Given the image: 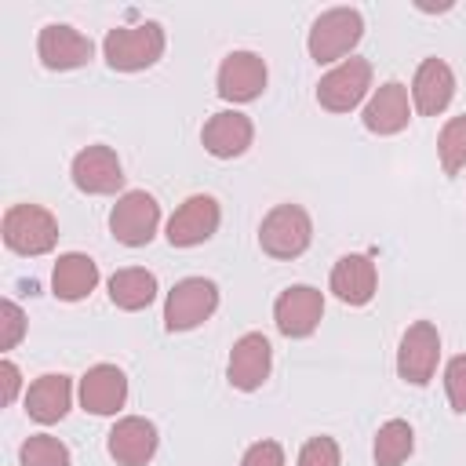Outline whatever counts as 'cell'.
<instances>
[{"instance_id": "cell-20", "label": "cell", "mask_w": 466, "mask_h": 466, "mask_svg": "<svg viewBox=\"0 0 466 466\" xmlns=\"http://www.w3.org/2000/svg\"><path fill=\"white\" fill-rule=\"evenodd\" d=\"M375 262L368 255H342L331 269V291L346 306H364L375 299Z\"/></svg>"}, {"instance_id": "cell-5", "label": "cell", "mask_w": 466, "mask_h": 466, "mask_svg": "<svg viewBox=\"0 0 466 466\" xmlns=\"http://www.w3.org/2000/svg\"><path fill=\"white\" fill-rule=\"evenodd\" d=\"M218 306V288L208 277H186L167 291L164 302V328L167 331H189L204 324Z\"/></svg>"}, {"instance_id": "cell-29", "label": "cell", "mask_w": 466, "mask_h": 466, "mask_svg": "<svg viewBox=\"0 0 466 466\" xmlns=\"http://www.w3.org/2000/svg\"><path fill=\"white\" fill-rule=\"evenodd\" d=\"M0 324H4V331H0V350H15V342L25 335V313H22L11 299L0 302Z\"/></svg>"}, {"instance_id": "cell-15", "label": "cell", "mask_w": 466, "mask_h": 466, "mask_svg": "<svg viewBox=\"0 0 466 466\" xmlns=\"http://www.w3.org/2000/svg\"><path fill=\"white\" fill-rule=\"evenodd\" d=\"M36 55H40V62L47 69H76V66H84L95 55V44L80 29L62 25V22H51V25L40 29Z\"/></svg>"}, {"instance_id": "cell-10", "label": "cell", "mask_w": 466, "mask_h": 466, "mask_svg": "<svg viewBox=\"0 0 466 466\" xmlns=\"http://www.w3.org/2000/svg\"><path fill=\"white\" fill-rule=\"evenodd\" d=\"M320 317H324V295L309 284H291L273 302V320H277L280 335H288V339L313 335Z\"/></svg>"}, {"instance_id": "cell-24", "label": "cell", "mask_w": 466, "mask_h": 466, "mask_svg": "<svg viewBox=\"0 0 466 466\" xmlns=\"http://www.w3.org/2000/svg\"><path fill=\"white\" fill-rule=\"evenodd\" d=\"M415 448V433L404 419H390L375 433V466H400Z\"/></svg>"}, {"instance_id": "cell-12", "label": "cell", "mask_w": 466, "mask_h": 466, "mask_svg": "<svg viewBox=\"0 0 466 466\" xmlns=\"http://www.w3.org/2000/svg\"><path fill=\"white\" fill-rule=\"evenodd\" d=\"M266 87V62L255 51H229L218 66V95L226 102H251Z\"/></svg>"}, {"instance_id": "cell-30", "label": "cell", "mask_w": 466, "mask_h": 466, "mask_svg": "<svg viewBox=\"0 0 466 466\" xmlns=\"http://www.w3.org/2000/svg\"><path fill=\"white\" fill-rule=\"evenodd\" d=\"M240 466H284V448L277 441H255L244 451Z\"/></svg>"}, {"instance_id": "cell-9", "label": "cell", "mask_w": 466, "mask_h": 466, "mask_svg": "<svg viewBox=\"0 0 466 466\" xmlns=\"http://www.w3.org/2000/svg\"><path fill=\"white\" fill-rule=\"evenodd\" d=\"M218 200L211 193H193L178 204V211L167 218V244L171 248H193L204 244L208 237H215L218 229Z\"/></svg>"}, {"instance_id": "cell-14", "label": "cell", "mask_w": 466, "mask_h": 466, "mask_svg": "<svg viewBox=\"0 0 466 466\" xmlns=\"http://www.w3.org/2000/svg\"><path fill=\"white\" fill-rule=\"evenodd\" d=\"M157 426L142 415H124L113 430H109V455L116 459V466H146L157 455Z\"/></svg>"}, {"instance_id": "cell-31", "label": "cell", "mask_w": 466, "mask_h": 466, "mask_svg": "<svg viewBox=\"0 0 466 466\" xmlns=\"http://www.w3.org/2000/svg\"><path fill=\"white\" fill-rule=\"evenodd\" d=\"M0 382H4L0 400H4V404H11V400L18 397V386H22V371L15 368V360H0Z\"/></svg>"}, {"instance_id": "cell-16", "label": "cell", "mask_w": 466, "mask_h": 466, "mask_svg": "<svg viewBox=\"0 0 466 466\" xmlns=\"http://www.w3.org/2000/svg\"><path fill=\"white\" fill-rule=\"evenodd\" d=\"M127 400V379L116 364H95L80 379V404L91 415H116Z\"/></svg>"}, {"instance_id": "cell-21", "label": "cell", "mask_w": 466, "mask_h": 466, "mask_svg": "<svg viewBox=\"0 0 466 466\" xmlns=\"http://www.w3.org/2000/svg\"><path fill=\"white\" fill-rule=\"evenodd\" d=\"M95 284H98V266H95L87 255H80V251L62 255V258L55 262V269H51V291H55L62 302H80V299H87V295L95 291Z\"/></svg>"}, {"instance_id": "cell-28", "label": "cell", "mask_w": 466, "mask_h": 466, "mask_svg": "<svg viewBox=\"0 0 466 466\" xmlns=\"http://www.w3.org/2000/svg\"><path fill=\"white\" fill-rule=\"evenodd\" d=\"M299 466H339V444L331 437H313L299 451Z\"/></svg>"}, {"instance_id": "cell-22", "label": "cell", "mask_w": 466, "mask_h": 466, "mask_svg": "<svg viewBox=\"0 0 466 466\" xmlns=\"http://www.w3.org/2000/svg\"><path fill=\"white\" fill-rule=\"evenodd\" d=\"M69 400H73L69 375H40L25 393V411H29V419L51 426L69 411Z\"/></svg>"}, {"instance_id": "cell-19", "label": "cell", "mask_w": 466, "mask_h": 466, "mask_svg": "<svg viewBox=\"0 0 466 466\" xmlns=\"http://www.w3.org/2000/svg\"><path fill=\"white\" fill-rule=\"evenodd\" d=\"M200 138H204V149H208L211 157L229 160V157H240V153L251 146L255 124H251V116H244V113H237V109H226V113H215V116L204 124Z\"/></svg>"}, {"instance_id": "cell-4", "label": "cell", "mask_w": 466, "mask_h": 466, "mask_svg": "<svg viewBox=\"0 0 466 466\" xmlns=\"http://www.w3.org/2000/svg\"><path fill=\"white\" fill-rule=\"evenodd\" d=\"M313 240V222L299 204H277L262 226H258V244L273 258H299Z\"/></svg>"}, {"instance_id": "cell-11", "label": "cell", "mask_w": 466, "mask_h": 466, "mask_svg": "<svg viewBox=\"0 0 466 466\" xmlns=\"http://www.w3.org/2000/svg\"><path fill=\"white\" fill-rule=\"evenodd\" d=\"M269 368H273V346L262 331H248L233 342L229 368H226L233 390H244V393L258 390L269 379Z\"/></svg>"}, {"instance_id": "cell-18", "label": "cell", "mask_w": 466, "mask_h": 466, "mask_svg": "<svg viewBox=\"0 0 466 466\" xmlns=\"http://www.w3.org/2000/svg\"><path fill=\"white\" fill-rule=\"evenodd\" d=\"M411 120V106H408V87L397 80H386L364 106V127L371 135H397L404 131Z\"/></svg>"}, {"instance_id": "cell-8", "label": "cell", "mask_w": 466, "mask_h": 466, "mask_svg": "<svg viewBox=\"0 0 466 466\" xmlns=\"http://www.w3.org/2000/svg\"><path fill=\"white\" fill-rule=\"evenodd\" d=\"M441 360V335L430 320H415L404 335H400V350H397V375L411 386H426L437 371Z\"/></svg>"}, {"instance_id": "cell-1", "label": "cell", "mask_w": 466, "mask_h": 466, "mask_svg": "<svg viewBox=\"0 0 466 466\" xmlns=\"http://www.w3.org/2000/svg\"><path fill=\"white\" fill-rule=\"evenodd\" d=\"M102 55L113 69L120 73H138L149 69L164 55V29L160 22H142V25H120L109 29L102 40Z\"/></svg>"}, {"instance_id": "cell-25", "label": "cell", "mask_w": 466, "mask_h": 466, "mask_svg": "<svg viewBox=\"0 0 466 466\" xmlns=\"http://www.w3.org/2000/svg\"><path fill=\"white\" fill-rule=\"evenodd\" d=\"M437 157L448 175H459L466 167V113L451 116L437 135Z\"/></svg>"}, {"instance_id": "cell-2", "label": "cell", "mask_w": 466, "mask_h": 466, "mask_svg": "<svg viewBox=\"0 0 466 466\" xmlns=\"http://www.w3.org/2000/svg\"><path fill=\"white\" fill-rule=\"evenodd\" d=\"M4 244L18 255H47L58 244V222L40 204H11L4 211Z\"/></svg>"}, {"instance_id": "cell-23", "label": "cell", "mask_w": 466, "mask_h": 466, "mask_svg": "<svg viewBox=\"0 0 466 466\" xmlns=\"http://www.w3.org/2000/svg\"><path fill=\"white\" fill-rule=\"evenodd\" d=\"M109 299L113 306L135 313V309H146L153 299H157V277L142 266H127V269H116L109 277Z\"/></svg>"}, {"instance_id": "cell-27", "label": "cell", "mask_w": 466, "mask_h": 466, "mask_svg": "<svg viewBox=\"0 0 466 466\" xmlns=\"http://www.w3.org/2000/svg\"><path fill=\"white\" fill-rule=\"evenodd\" d=\"M444 390H448L451 408L466 415V353H459V357L448 360V368H444Z\"/></svg>"}, {"instance_id": "cell-13", "label": "cell", "mask_w": 466, "mask_h": 466, "mask_svg": "<svg viewBox=\"0 0 466 466\" xmlns=\"http://www.w3.org/2000/svg\"><path fill=\"white\" fill-rule=\"evenodd\" d=\"M73 182L91 197H106L124 186V167L109 146H87L73 157Z\"/></svg>"}, {"instance_id": "cell-3", "label": "cell", "mask_w": 466, "mask_h": 466, "mask_svg": "<svg viewBox=\"0 0 466 466\" xmlns=\"http://www.w3.org/2000/svg\"><path fill=\"white\" fill-rule=\"evenodd\" d=\"M360 36H364L360 11H353V7H331V11H324L313 22V29L306 36V47H309V58L313 62H335V58L350 55L360 44Z\"/></svg>"}, {"instance_id": "cell-7", "label": "cell", "mask_w": 466, "mask_h": 466, "mask_svg": "<svg viewBox=\"0 0 466 466\" xmlns=\"http://www.w3.org/2000/svg\"><path fill=\"white\" fill-rule=\"evenodd\" d=\"M368 87H371V62L368 58H342L331 73L320 76L317 102L331 113H350L353 106H360Z\"/></svg>"}, {"instance_id": "cell-6", "label": "cell", "mask_w": 466, "mask_h": 466, "mask_svg": "<svg viewBox=\"0 0 466 466\" xmlns=\"http://www.w3.org/2000/svg\"><path fill=\"white\" fill-rule=\"evenodd\" d=\"M157 226H160V204H157L146 189L124 193V197L113 204V211H109V233H113L120 244H127V248L149 244L153 233H157Z\"/></svg>"}, {"instance_id": "cell-17", "label": "cell", "mask_w": 466, "mask_h": 466, "mask_svg": "<svg viewBox=\"0 0 466 466\" xmlns=\"http://www.w3.org/2000/svg\"><path fill=\"white\" fill-rule=\"evenodd\" d=\"M455 95V73L444 58H426L419 69H415V80H411V98H415V109L422 116H437L448 109Z\"/></svg>"}, {"instance_id": "cell-26", "label": "cell", "mask_w": 466, "mask_h": 466, "mask_svg": "<svg viewBox=\"0 0 466 466\" xmlns=\"http://www.w3.org/2000/svg\"><path fill=\"white\" fill-rule=\"evenodd\" d=\"M18 462L22 466H69V448L51 433H36L22 444Z\"/></svg>"}]
</instances>
